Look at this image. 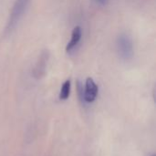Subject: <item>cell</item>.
<instances>
[{
    "label": "cell",
    "mask_w": 156,
    "mask_h": 156,
    "mask_svg": "<svg viewBox=\"0 0 156 156\" xmlns=\"http://www.w3.org/2000/svg\"><path fill=\"white\" fill-rule=\"evenodd\" d=\"M151 156H156V155H155V154H152V155H151Z\"/></svg>",
    "instance_id": "cell-8"
},
{
    "label": "cell",
    "mask_w": 156,
    "mask_h": 156,
    "mask_svg": "<svg viewBox=\"0 0 156 156\" xmlns=\"http://www.w3.org/2000/svg\"><path fill=\"white\" fill-rule=\"evenodd\" d=\"M117 50L119 56L124 59L129 60L133 56V46L131 37L126 34H121L117 38Z\"/></svg>",
    "instance_id": "cell-2"
},
{
    "label": "cell",
    "mask_w": 156,
    "mask_h": 156,
    "mask_svg": "<svg viewBox=\"0 0 156 156\" xmlns=\"http://www.w3.org/2000/svg\"><path fill=\"white\" fill-rule=\"evenodd\" d=\"M98 86L92 78H88L85 82V89L83 93V100L87 103L93 102L98 95Z\"/></svg>",
    "instance_id": "cell-3"
},
{
    "label": "cell",
    "mask_w": 156,
    "mask_h": 156,
    "mask_svg": "<svg viewBox=\"0 0 156 156\" xmlns=\"http://www.w3.org/2000/svg\"><path fill=\"white\" fill-rule=\"evenodd\" d=\"M30 1L31 0H16L7 22V26H6L7 31H11L16 27V26L18 24L22 16H24V13L27 9Z\"/></svg>",
    "instance_id": "cell-1"
},
{
    "label": "cell",
    "mask_w": 156,
    "mask_h": 156,
    "mask_svg": "<svg viewBox=\"0 0 156 156\" xmlns=\"http://www.w3.org/2000/svg\"><path fill=\"white\" fill-rule=\"evenodd\" d=\"M70 88H71V83L69 80H67L63 84L60 89L59 92V99L61 101H66L69 99V94H70Z\"/></svg>",
    "instance_id": "cell-6"
},
{
    "label": "cell",
    "mask_w": 156,
    "mask_h": 156,
    "mask_svg": "<svg viewBox=\"0 0 156 156\" xmlns=\"http://www.w3.org/2000/svg\"><path fill=\"white\" fill-rule=\"evenodd\" d=\"M48 59V52H43L40 55V57L38 58L37 63L35 69H34V75L36 78L39 79L45 74Z\"/></svg>",
    "instance_id": "cell-4"
},
{
    "label": "cell",
    "mask_w": 156,
    "mask_h": 156,
    "mask_svg": "<svg viewBox=\"0 0 156 156\" xmlns=\"http://www.w3.org/2000/svg\"><path fill=\"white\" fill-rule=\"evenodd\" d=\"M97 4H99V5H106L107 3H108V1L109 0H94Z\"/></svg>",
    "instance_id": "cell-7"
},
{
    "label": "cell",
    "mask_w": 156,
    "mask_h": 156,
    "mask_svg": "<svg viewBox=\"0 0 156 156\" xmlns=\"http://www.w3.org/2000/svg\"><path fill=\"white\" fill-rule=\"evenodd\" d=\"M81 36H82V31H81L80 27H74V29L72 30V33H71L70 41L68 43V45L66 47L67 52H70L78 46V44L80 43V41L81 39Z\"/></svg>",
    "instance_id": "cell-5"
}]
</instances>
